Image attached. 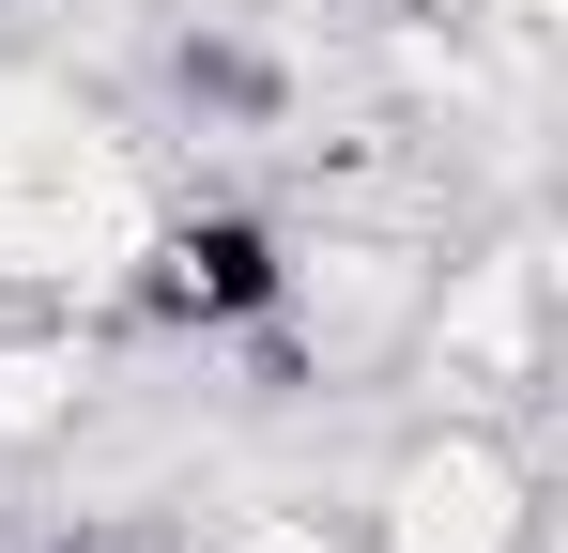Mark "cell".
Wrapping results in <instances>:
<instances>
[{
    "label": "cell",
    "instance_id": "1",
    "mask_svg": "<svg viewBox=\"0 0 568 553\" xmlns=\"http://www.w3.org/2000/svg\"><path fill=\"white\" fill-rule=\"evenodd\" d=\"M354 553H538V446L507 415H430L369 461Z\"/></svg>",
    "mask_w": 568,
    "mask_h": 553
},
{
    "label": "cell",
    "instance_id": "2",
    "mask_svg": "<svg viewBox=\"0 0 568 553\" xmlns=\"http://www.w3.org/2000/svg\"><path fill=\"white\" fill-rule=\"evenodd\" d=\"M108 400V339L93 308H0V461H47L78 446Z\"/></svg>",
    "mask_w": 568,
    "mask_h": 553
},
{
    "label": "cell",
    "instance_id": "3",
    "mask_svg": "<svg viewBox=\"0 0 568 553\" xmlns=\"http://www.w3.org/2000/svg\"><path fill=\"white\" fill-rule=\"evenodd\" d=\"M415 16H446V31H491V47H554L568 0H415Z\"/></svg>",
    "mask_w": 568,
    "mask_h": 553
}]
</instances>
